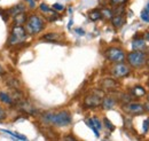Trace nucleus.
Wrapping results in <instances>:
<instances>
[{
  "label": "nucleus",
  "instance_id": "6ab92c4d",
  "mask_svg": "<svg viewBox=\"0 0 149 141\" xmlns=\"http://www.w3.org/2000/svg\"><path fill=\"white\" fill-rule=\"evenodd\" d=\"M58 35L55 34V32H49V34H47V35H45L42 37V39H45V40H49V41H56V40H58Z\"/></svg>",
  "mask_w": 149,
  "mask_h": 141
},
{
  "label": "nucleus",
  "instance_id": "20e7f679",
  "mask_svg": "<svg viewBox=\"0 0 149 141\" xmlns=\"http://www.w3.org/2000/svg\"><path fill=\"white\" fill-rule=\"evenodd\" d=\"M127 61L133 68H140L146 63V54L141 51H134L127 55Z\"/></svg>",
  "mask_w": 149,
  "mask_h": 141
},
{
  "label": "nucleus",
  "instance_id": "4be33fe9",
  "mask_svg": "<svg viewBox=\"0 0 149 141\" xmlns=\"http://www.w3.org/2000/svg\"><path fill=\"white\" fill-rule=\"evenodd\" d=\"M101 14H102V16H104L106 18H111L112 16H113V13H112L111 10L107 9V8L102 9V10H101Z\"/></svg>",
  "mask_w": 149,
  "mask_h": 141
},
{
  "label": "nucleus",
  "instance_id": "9b49d317",
  "mask_svg": "<svg viewBox=\"0 0 149 141\" xmlns=\"http://www.w3.org/2000/svg\"><path fill=\"white\" fill-rule=\"evenodd\" d=\"M116 105V101H115V99L111 98V96H106V98H103L102 99V102H101V106L103 107L104 109H111L113 108Z\"/></svg>",
  "mask_w": 149,
  "mask_h": 141
},
{
  "label": "nucleus",
  "instance_id": "72a5a7b5",
  "mask_svg": "<svg viewBox=\"0 0 149 141\" xmlns=\"http://www.w3.org/2000/svg\"><path fill=\"white\" fill-rule=\"evenodd\" d=\"M64 140H74V137H65Z\"/></svg>",
  "mask_w": 149,
  "mask_h": 141
},
{
  "label": "nucleus",
  "instance_id": "c85d7f7f",
  "mask_svg": "<svg viewBox=\"0 0 149 141\" xmlns=\"http://www.w3.org/2000/svg\"><path fill=\"white\" fill-rule=\"evenodd\" d=\"M148 130H149V118H147L145 121V123H143V132L146 133V132H148Z\"/></svg>",
  "mask_w": 149,
  "mask_h": 141
},
{
  "label": "nucleus",
  "instance_id": "412c9836",
  "mask_svg": "<svg viewBox=\"0 0 149 141\" xmlns=\"http://www.w3.org/2000/svg\"><path fill=\"white\" fill-rule=\"evenodd\" d=\"M2 132H5V133H8V134H10V135H13V137H15V138H17L19 140H26V137L25 135H21L19 133H16V132H10V131H8V130H1Z\"/></svg>",
  "mask_w": 149,
  "mask_h": 141
},
{
  "label": "nucleus",
  "instance_id": "473e14b6",
  "mask_svg": "<svg viewBox=\"0 0 149 141\" xmlns=\"http://www.w3.org/2000/svg\"><path fill=\"white\" fill-rule=\"evenodd\" d=\"M76 32H77L78 35H80V36H84V34H85L83 29H76Z\"/></svg>",
  "mask_w": 149,
  "mask_h": 141
},
{
  "label": "nucleus",
  "instance_id": "39448f33",
  "mask_svg": "<svg viewBox=\"0 0 149 141\" xmlns=\"http://www.w3.org/2000/svg\"><path fill=\"white\" fill-rule=\"evenodd\" d=\"M106 56L109 61H111L113 63H120L125 60V54L120 48L117 47H110L107 50L106 52Z\"/></svg>",
  "mask_w": 149,
  "mask_h": 141
},
{
  "label": "nucleus",
  "instance_id": "5701e85b",
  "mask_svg": "<svg viewBox=\"0 0 149 141\" xmlns=\"http://www.w3.org/2000/svg\"><path fill=\"white\" fill-rule=\"evenodd\" d=\"M87 124H88V126H90V127L93 130V132L95 133V137H99V131H97V128L95 127L93 121H92V119H88V121H87Z\"/></svg>",
  "mask_w": 149,
  "mask_h": 141
},
{
  "label": "nucleus",
  "instance_id": "dca6fc26",
  "mask_svg": "<svg viewBox=\"0 0 149 141\" xmlns=\"http://www.w3.org/2000/svg\"><path fill=\"white\" fill-rule=\"evenodd\" d=\"M132 47H133V50H135V51H141V50H143V48L146 47V41H145L143 39L133 40Z\"/></svg>",
  "mask_w": 149,
  "mask_h": 141
},
{
  "label": "nucleus",
  "instance_id": "4468645a",
  "mask_svg": "<svg viewBox=\"0 0 149 141\" xmlns=\"http://www.w3.org/2000/svg\"><path fill=\"white\" fill-rule=\"evenodd\" d=\"M26 20H28L26 14L24 12H22V13L14 16V23H15V25H23L26 22Z\"/></svg>",
  "mask_w": 149,
  "mask_h": 141
},
{
  "label": "nucleus",
  "instance_id": "f704fd0d",
  "mask_svg": "<svg viewBox=\"0 0 149 141\" xmlns=\"http://www.w3.org/2000/svg\"><path fill=\"white\" fill-rule=\"evenodd\" d=\"M145 39H146L147 41H149V32H147V34H145Z\"/></svg>",
  "mask_w": 149,
  "mask_h": 141
},
{
  "label": "nucleus",
  "instance_id": "f3484780",
  "mask_svg": "<svg viewBox=\"0 0 149 141\" xmlns=\"http://www.w3.org/2000/svg\"><path fill=\"white\" fill-rule=\"evenodd\" d=\"M88 17L91 18L92 21H96V20H100L102 17V14H101V10H97V9H94L92 10L90 14H88Z\"/></svg>",
  "mask_w": 149,
  "mask_h": 141
},
{
  "label": "nucleus",
  "instance_id": "a211bd4d",
  "mask_svg": "<svg viewBox=\"0 0 149 141\" xmlns=\"http://www.w3.org/2000/svg\"><path fill=\"white\" fill-rule=\"evenodd\" d=\"M116 85H117L116 82L112 80V79H104V80L102 82V86H103V88H115Z\"/></svg>",
  "mask_w": 149,
  "mask_h": 141
},
{
  "label": "nucleus",
  "instance_id": "a878e982",
  "mask_svg": "<svg viewBox=\"0 0 149 141\" xmlns=\"http://www.w3.org/2000/svg\"><path fill=\"white\" fill-rule=\"evenodd\" d=\"M93 123H94V125H95V127L97 128V130H101L102 128V125H101V122L99 121V118H96V117H94L93 119Z\"/></svg>",
  "mask_w": 149,
  "mask_h": 141
},
{
  "label": "nucleus",
  "instance_id": "423d86ee",
  "mask_svg": "<svg viewBox=\"0 0 149 141\" xmlns=\"http://www.w3.org/2000/svg\"><path fill=\"white\" fill-rule=\"evenodd\" d=\"M101 102H102V96L96 92L88 94L84 100V105L86 108H96L101 105Z\"/></svg>",
  "mask_w": 149,
  "mask_h": 141
},
{
  "label": "nucleus",
  "instance_id": "f257e3e1",
  "mask_svg": "<svg viewBox=\"0 0 149 141\" xmlns=\"http://www.w3.org/2000/svg\"><path fill=\"white\" fill-rule=\"evenodd\" d=\"M42 121L47 124H52L55 126H68L71 123V115L67 110H62L58 112H45L42 115Z\"/></svg>",
  "mask_w": 149,
  "mask_h": 141
},
{
  "label": "nucleus",
  "instance_id": "4c0bfd02",
  "mask_svg": "<svg viewBox=\"0 0 149 141\" xmlns=\"http://www.w3.org/2000/svg\"><path fill=\"white\" fill-rule=\"evenodd\" d=\"M147 66H148V67H149V60H148V61H147Z\"/></svg>",
  "mask_w": 149,
  "mask_h": 141
},
{
  "label": "nucleus",
  "instance_id": "0eeeda50",
  "mask_svg": "<svg viewBox=\"0 0 149 141\" xmlns=\"http://www.w3.org/2000/svg\"><path fill=\"white\" fill-rule=\"evenodd\" d=\"M111 73L116 77V78H122V77H125L130 73V68L124 64V63H116L115 67H112Z\"/></svg>",
  "mask_w": 149,
  "mask_h": 141
},
{
  "label": "nucleus",
  "instance_id": "f03ea898",
  "mask_svg": "<svg viewBox=\"0 0 149 141\" xmlns=\"http://www.w3.org/2000/svg\"><path fill=\"white\" fill-rule=\"evenodd\" d=\"M26 37H28V32H26L25 28H23V25H14L10 31L8 45L15 46L17 44H21L26 39Z\"/></svg>",
  "mask_w": 149,
  "mask_h": 141
},
{
  "label": "nucleus",
  "instance_id": "cd10ccee",
  "mask_svg": "<svg viewBox=\"0 0 149 141\" xmlns=\"http://www.w3.org/2000/svg\"><path fill=\"white\" fill-rule=\"evenodd\" d=\"M40 10H42V12L47 13V12H49L51 9H49V7H48L47 5H45V3H41V5H40Z\"/></svg>",
  "mask_w": 149,
  "mask_h": 141
},
{
  "label": "nucleus",
  "instance_id": "c9c22d12",
  "mask_svg": "<svg viewBox=\"0 0 149 141\" xmlns=\"http://www.w3.org/2000/svg\"><path fill=\"white\" fill-rule=\"evenodd\" d=\"M3 73V69H2V67L0 66V75H2Z\"/></svg>",
  "mask_w": 149,
  "mask_h": 141
},
{
  "label": "nucleus",
  "instance_id": "b1692460",
  "mask_svg": "<svg viewBox=\"0 0 149 141\" xmlns=\"http://www.w3.org/2000/svg\"><path fill=\"white\" fill-rule=\"evenodd\" d=\"M141 18H142V21H145V22H149V10L148 9H145V10L141 12Z\"/></svg>",
  "mask_w": 149,
  "mask_h": 141
},
{
  "label": "nucleus",
  "instance_id": "58836bf2",
  "mask_svg": "<svg viewBox=\"0 0 149 141\" xmlns=\"http://www.w3.org/2000/svg\"><path fill=\"white\" fill-rule=\"evenodd\" d=\"M147 9H148V10H149V3H148V7H147Z\"/></svg>",
  "mask_w": 149,
  "mask_h": 141
},
{
  "label": "nucleus",
  "instance_id": "c756f323",
  "mask_svg": "<svg viewBox=\"0 0 149 141\" xmlns=\"http://www.w3.org/2000/svg\"><path fill=\"white\" fill-rule=\"evenodd\" d=\"M53 8L56 9V10H63V9H64V7H63L61 3H54V5H53Z\"/></svg>",
  "mask_w": 149,
  "mask_h": 141
},
{
  "label": "nucleus",
  "instance_id": "2f4dec72",
  "mask_svg": "<svg viewBox=\"0 0 149 141\" xmlns=\"http://www.w3.org/2000/svg\"><path fill=\"white\" fill-rule=\"evenodd\" d=\"M26 1L29 2V5H30L31 8H35L36 7V1L35 0H26Z\"/></svg>",
  "mask_w": 149,
  "mask_h": 141
},
{
  "label": "nucleus",
  "instance_id": "f8f14e48",
  "mask_svg": "<svg viewBox=\"0 0 149 141\" xmlns=\"http://www.w3.org/2000/svg\"><path fill=\"white\" fill-rule=\"evenodd\" d=\"M111 22H112V25H113L115 28H120V27H123V24L125 23V18L123 16V14H120V15H115V16L111 17Z\"/></svg>",
  "mask_w": 149,
  "mask_h": 141
},
{
  "label": "nucleus",
  "instance_id": "1a4fd4ad",
  "mask_svg": "<svg viewBox=\"0 0 149 141\" xmlns=\"http://www.w3.org/2000/svg\"><path fill=\"white\" fill-rule=\"evenodd\" d=\"M123 109L129 112V114H132V115H140L145 111V108L140 103H127L123 107Z\"/></svg>",
  "mask_w": 149,
  "mask_h": 141
},
{
  "label": "nucleus",
  "instance_id": "9d476101",
  "mask_svg": "<svg viewBox=\"0 0 149 141\" xmlns=\"http://www.w3.org/2000/svg\"><path fill=\"white\" fill-rule=\"evenodd\" d=\"M25 10V7H24V5H16V6H14V7H12V8H9L6 13L8 14V15H10V16H15V15H17L19 13H22V12H24Z\"/></svg>",
  "mask_w": 149,
  "mask_h": 141
},
{
  "label": "nucleus",
  "instance_id": "ea45409f",
  "mask_svg": "<svg viewBox=\"0 0 149 141\" xmlns=\"http://www.w3.org/2000/svg\"><path fill=\"white\" fill-rule=\"evenodd\" d=\"M148 101H149V94H148Z\"/></svg>",
  "mask_w": 149,
  "mask_h": 141
},
{
  "label": "nucleus",
  "instance_id": "7ed1b4c3",
  "mask_svg": "<svg viewBox=\"0 0 149 141\" xmlns=\"http://www.w3.org/2000/svg\"><path fill=\"white\" fill-rule=\"evenodd\" d=\"M25 24H26L25 30L30 35H37V34H39L44 29V27H45L44 21L39 17V16H37V15L29 16L28 20H26V22H25Z\"/></svg>",
  "mask_w": 149,
  "mask_h": 141
},
{
  "label": "nucleus",
  "instance_id": "2eb2a0df",
  "mask_svg": "<svg viewBox=\"0 0 149 141\" xmlns=\"http://www.w3.org/2000/svg\"><path fill=\"white\" fill-rule=\"evenodd\" d=\"M0 101L2 103H5V105H10V106L14 103V99L9 94H7L5 92H0Z\"/></svg>",
  "mask_w": 149,
  "mask_h": 141
},
{
  "label": "nucleus",
  "instance_id": "e433bc0d",
  "mask_svg": "<svg viewBox=\"0 0 149 141\" xmlns=\"http://www.w3.org/2000/svg\"><path fill=\"white\" fill-rule=\"evenodd\" d=\"M143 108H145L146 110H148V111H149V105H146V106L143 107Z\"/></svg>",
  "mask_w": 149,
  "mask_h": 141
},
{
  "label": "nucleus",
  "instance_id": "7c9ffc66",
  "mask_svg": "<svg viewBox=\"0 0 149 141\" xmlns=\"http://www.w3.org/2000/svg\"><path fill=\"white\" fill-rule=\"evenodd\" d=\"M5 118H6V111L0 107V121H2Z\"/></svg>",
  "mask_w": 149,
  "mask_h": 141
},
{
  "label": "nucleus",
  "instance_id": "393cba45",
  "mask_svg": "<svg viewBox=\"0 0 149 141\" xmlns=\"http://www.w3.org/2000/svg\"><path fill=\"white\" fill-rule=\"evenodd\" d=\"M103 122H104V124H106V127L108 128V130H110V131H113L115 130V126L111 124V122L108 119V118H104L103 119Z\"/></svg>",
  "mask_w": 149,
  "mask_h": 141
},
{
  "label": "nucleus",
  "instance_id": "aec40b11",
  "mask_svg": "<svg viewBox=\"0 0 149 141\" xmlns=\"http://www.w3.org/2000/svg\"><path fill=\"white\" fill-rule=\"evenodd\" d=\"M133 94H134L136 98H140V96H142V95L146 94V91L142 87H140V86H136V87L133 88Z\"/></svg>",
  "mask_w": 149,
  "mask_h": 141
},
{
  "label": "nucleus",
  "instance_id": "bb28decb",
  "mask_svg": "<svg viewBox=\"0 0 149 141\" xmlns=\"http://www.w3.org/2000/svg\"><path fill=\"white\" fill-rule=\"evenodd\" d=\"M126 0H110V2H111V5L113 6H118V5H123L124 2H125Z\"/></svg>",
  "mask_w": 149,
  "mask_h": 141
},
{
  "label": "nucleus",
  "instance_id": "6e6552de",
  "mask_svg": "<svg viewBox=\"0 0 149 141\" xmlns=\"http://www.w3.org/2000/svg\"><path fill=\"white\" fill-rule=\"evenodd\" d=\"M15 105H16V107H17V109H19V111H22V112H24V114L33 115V114L37 112V109L32 106L31 103H29L28 101H24V100H22V99L19 100Z\"/></svg>",
  "mask_w": 149,
  "mask_h": 141
},
{
  "label": "nucleus",
  "instance_id": "ddd939ff",
  "mask_svg": "<svg viewBox=\"0 0 149 141\" xmlns=\"http://www.w3.org/2000/svg\"><path fill=\"white\" fill-rule=\"evenodd\" d=\"M6 84L12 88V89H19V87H21V84H19V79L15 78V77H8L6 79Z\"/></svg>",
  "mask_w": 149,
  "mask_h": 141
}]
</instances>
